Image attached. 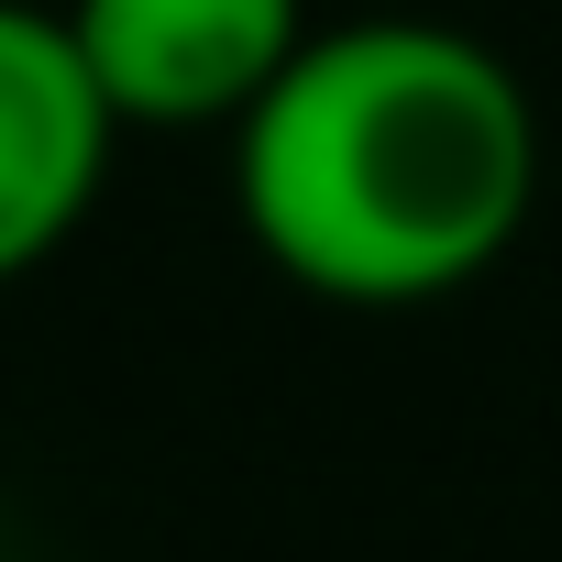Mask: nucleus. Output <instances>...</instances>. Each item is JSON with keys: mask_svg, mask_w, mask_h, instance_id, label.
<instances>
[{"mask_svg": "<svg viewBox=\"0 0 562 562\" xmlns=\"http://www.w3.org/2000/svg\"><path fill=\"white\" fill-rule=\"evenodd\" d=\"M540 111L529 78L419 12L321 23L232 122L243 243L331 310H430L529 232Z\"/></svg>", "mask_w": 562, "mask_h": 562, "instance_id": "nucleus-1", "label": "nucleus"}, {"mask_svg": "<svg viewBox=\"0 0 562 562\" xmlns=\"http://www.w3.org/2000/svg\"><path fill=\"white\" fill-rule=\"evenodd\" d=\"M122 155V111L67 23V0H0V288H23L34 265H56L89 210L100 177Z\"/></svg>", "mask_w": 562, "mask_h": 562, "instance_id": "nucleus-2", "label": "nucleus"}, {"mask_svg": "<svg viewBox=\"0 0 562 562\" xmlns=\"http://www.w3.org/2000/svg\"><path fill=\"white\" fill-rule=\"evenodd\" d=\"M67 23L122 111L155 122V133H232L276 78L288 56L321 34L310 0H67Z\"/></svg>", "mask_w": 562, "mask_h": 562, "instance_id": "nucleus-3", "label": "nucleus"}]
</instances>
